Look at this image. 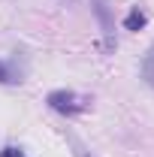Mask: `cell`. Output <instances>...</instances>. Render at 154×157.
Masks as SVG:
<instances>
[{
  "label": "cell",
  "instance_id": "1",
  "mask_svg": "<svg viewBox=\"0 0 154 157\" xmlns=\"http://www.w3.org/2000/svg\"><path fill=\"white\" fill-rule=\"evenodd\" d=\"M45 103L55 109V112H64V115H79V112H85L88 106H91V100L76 94V91H52Z\"/></svg>",
  "mask_w": 154,
  "mask_h": 157
},
{
  "label": "cell",
  "instance_id": "2",
  "mask_svg": "<svg viewBox=\"0 0 154 157\" xmlns=\"http://www.w3.org/2000/svg\"><path fill=\"white\" fill-rule=\"evenodd\" d=\"M91 9H94L97 21H100V27H103V45H106V52H112V48H115V18H112V3H109V0H91Z\"/></svg>",
  "mask_w": 154,
  "mask_h": 157
},
{
  "label": "cell",
  "instance_id": "3",
  "mask_svg": "<svg viewBox=\"0 0 154 157\" xmlns=\"http://www.w3.org/2000/svg\"><path fill=\"white\" fill-rule=\"evenodd\" d=\"M139 73H142V78H145V85L154 88V45L145 52V58H142V63H139Z\"/></svg>",
  "mask_w": 154,
  "mask_h": 157
},
{
  "label": "cell",
  "instance_id": "4",
  "mask_svg": "<svg viewBox=\"0 0 154 157\" xmlns=\"http://www.w3.org/2000/svg\"><path fill=\"white\" fill-rule=\"evenodd\" d=\"M145 21H148V15H145L139 6H133V9L127 12V18H124V30H139V27H145Z\"/></svg>",
  "mask_w": 154,
  "mask_h": 157
},
{
  "label": "cell",
  "instance_id": "5",
  "mask_svg": "<svg viewBox=\"0 0 154 157\" xmlns=\"http://www.w3.org/2000/svg\"><path fill=\"white\" fill-rule=\"evenodd\" d=\"M0 82H3V85H15V82H21V76L9 67V63H3V60H0Z\"/></svg>",
  "mask_w": 154,
  "mask_h": 157
},
{
  "label": "cell",
  "instance_id": "6",
  "mask_svg": "<svg viewBox=\"0 0 154 157\" xmlns=\"http://www.w3.org/2000/svg\"><path fill=\"white\" fill-rule=\"evenodd\" d=\"M67 142L73 145V157H91V151L79 142V136H73V133H67Z\"/></svg>",
  "mask_w": 154,
  "mask_h": 157
},
{
  "label": "cell",
  "instance_id": "7",
  "mask_svg": "<svg viewBox=\"0 0 154 157\" xmlns=\"http://www.w3.org/2000/svg\"><path fill=\"white\" fill-rule=\"evenodd\" d=\"M0 157H21V154L15 151V148H3V154H0Z\"/></svg>",
  "mask_w": 154,
  "mask_h": 157
}]
</instances>
